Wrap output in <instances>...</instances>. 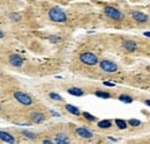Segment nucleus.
<instances>
[{"instance_id": "dca6fc26", "label": "nucleus", "mask_w": 150, "mask_h": 144, "mask_svg": "<svg viewBox=\"0 0 150 144\" xmlns=\"http://www.w3.org/2000/svg\"><path fill=\"white\" fill-rule=\"evenodd\" d=\"M116 125H117V127L119 129H126L127 128V122L124 121V120H120V119L116 120Z\"/></svg>"}, {"instance_id": "4be33fe9", "label": "nucleus", "mask_w": 150, "mask_h": 144, "mask_svg": "<svg viewBox=\"0 0 150 144\" xmlns=\"http://www.w3.org/2000/svg\"><path fill=\"white\" fill-rule=\"evenodd\" d=\"M128 123L132 125V126H139V125H140V121H139V120H129Z\"/></svg>"}, {"instance_id": "412c9836", "label": "nucleus", "mask_w": 150, "mask_h": 144, "mask_svg": "<svg viewBox=\"0 0 150 144\" xmlns=\"http://www.w3.org/2000/svg\"><path fill=\"white\" fill-rule=\"evenodd\" d=\"M23 135H25L28 138H32V140L36 138V135H35V134H32V133H30V131H27V130L23 131Z\"/></svg>"}, {"instance_id": "7ed1b4c3", "label": "nucleus", "mask_w": 150, "mask_h": 144, "mask_svg": "<svg viewBox=\"0 0 150 144\" xmlns=\"http://www.w3.org/2000/svg\"><path fill=\"white\" fill-rule=\"evenodd\" d=\"M80 61L85 65H96L98 63V57L92 52H82L80 55Z\"/></svg>"}, {"instance_id": "aec40b11", "label": "nucleus", "mask_w": 150, "mask_h": 144, "mask_svg": "<svg viewBox=\"0 0 150 144\" xmlns=\"http://www.w3.org/2000/svg\"><path fill=\"white\" fill-rule=\"evenodd\" d=\"M50 98L53 100H63V98L57 93H50Z\"/></svg>"}, {"instance_id": "f257e3e1", "label": "nucleus", "mask_w": 150, "mask_h": 144, "mask_svg": "<svg viewBox=\"0 0 150 144\" xmlns=\"http://www.w3.org/2000/svg\"><path fill=\"white\" fill-rule=\"evenodd\" d=\"M49 16L54 22H65L67 20V16H66L65 12L63 9H60L59 7L51 8L50 12H49Z\"/></svg>"}, {"instance_id": "f8f14e48", "label": "nucleus", "mask_w": 150, "mask_h": 144, "mask_svg": "<svg viewBox=\"0 0 150 144\" xmlns=\"http://www.w3.org/2000/svg\"><path fill=\"white\" fill-rule=\"evenodd\" d=\"M69 142V140H68V137L65 135V134H58L57 136H56V143L58 144H66Z\"/></svg>"}, {"instance_id": "9d476101", "label": "nucleus", "mask_w": 150, "mask_h": 144, "mask_svg": "<svg viewBox=\"0 0 150 144\" xmlns=\"http://www.w3.org/2000/svg\"><path fill=\"white\" fill-rule=\"evenodd\" d=\"M30 118H31V120H32L35 123H41V122H43V121L45 120V116H44L42 113H38V112L31 113V114H30Z\"/></svg>"}, {"instance_id": "b1692460", "label": "nucleus", "mask_w": 150, "mask_h": 144, "mask_svg": "<svg viewBox=\"0 0 150 144\" xmlns=\"http://www.w3.org/2000/svg\"><path fill=\"white\" fill-rule=\"evenodd\" d=\"M50 40H51V41H53V42H56V41H58L59 38H58V37H50Z\"/></svg>"}, {"instance_id": "ddd939ff", "label": "nucleus", "mask_w": 150, "mask_h": 144, "mask_svg": "<svg viewBox=\"0 0 150 144\" xmlns=\"http://www.w3.org/2000/svg\"><path fill=\"white\" fill-rule=\"evenodd\" d=\"M68 93L72 94V95H75V97L83 95V91L81 88H77V87H71V88H68Z\"/></svg>"}, {"instance_id": "20e7f679", "label": "nucleus", "mask_w": 150, "mask_h": 144, "mask_svg": "<svg viewBox=\"0 0 150 144\" xmlns=\"http://www.w3.org/2000/svg\"><path fill=\"white\" fill-rule=\"evenodd\" d=\"M14 98L22 105L24 106H30L32 104V99L30 95H28L27 93H23V92H15L14 93Z\"/></svg>"}, {"instance_id": "bb28decb", "label": "nucleus", "mask_w": 150, "mask_h": 144, "mask_svg": "<svg viewBox=\"0 0 150 144\" xmlns=\"http://www.w3.org/2000/svg\"><path fill=\"white\" fill-rule=\"evenodd\" d=\"M144 35H146V36H149L150 37V31H146V33H144Z\"/></svg>"}, {"instance_id": "f03ea898", "label": "nucleus", "mask_w": 150, "mask_h": 144, "mask_svg": "<svg viewBox=\"0 0 150 144\" xmlns=\"http://www.w3.org/2000/svg\"><path fill=\"white\" fill-rule=\"evenodd\" d=\"M104 13L107 17H110L112 20H116V21H120V20L124 19V14L119 9H117L114 7H111V6H106L104 8Z\"/></svg>"}, {"instance_id": "4468645a", "label": "nucleus", "mask_w": 150, "mask_h": 144, "mask_svg": "<svg viewBox=\"0 0 150 144\" xmlns=\"http://www.w3.org/2000/svg\"><path fill=\"white\" fill-rule=\"evenodd\" d=\"M65 108L67 109V112H69V113L73 114V115H80V109H78L77 107L73 106V105H66Z\"/></svg>"}, {"instance_id": "2eb2a0df", "label": "nucleus", "mask_w": 150, "mask_h": 144, "mask_svg": "<svg viewBox=\"0 0 150 144\" xmlns=\"http://www.w3.org/2000/svg\"><path fill=\"white\" fill-rule=\"evenodd\" d=\"M111 121L110 120H102L98 122V127L99 128H103V129H106V128H110L111 127Z\"/></svg>"}, {"instance_id": "6ab92c4d", "label": "nucleus", "mask_w": 150, "mask_h": 144, "mask_svg": "<svg viewBox=\"0 0 150 144\" xmlns=\"http://www.w3.org/2000/svg\"><path fill=\"white\" fill-rule=\"evenodd\" d=\"M83 116H84L87 120H89V121H95V116L91 115V114H89V113H87V112L83 113Z\"/></svg>"}, {"instance_id": "6e6552de", "label": "nucleus", "mask_w": 150, "mask_h": 144, "mask_svg": "<svg viewBox=\"0 0 150 144\" xmlns=\"http://www.w3.org/2000/svg\"><path fill=\"white\" fill-rule=\"evenodd\" d=\"M76 133L82 138H91L92 137V133L90 130H88L87 128H77L76 129Z\"/></svg>"}, {"instance_id": "39448f33", "label": "nucleus", "mask_w": 150, "mask_h": 144, "mask_svg": "<svg viewBox=\"0 0 150 144\" xmlns=\"http://www.w3.org/2000/svg\"><path fill=\"white\" fill-rule=\"evenodd\" d=\"M99 66H100V69H102L103 71H105V72H109V73L117 72V70H118V66H117V64H114L113 62L106 61V59L102 61V62L99 63Z\"/></svg>"}, {"instance_id": "9b49d317", "label": "nucleus", "mask_w": 150, "mask_h": 144, "mask_svg": "<svg viewBox=\"0 0 150 144\" xmlns=\"http://www.w3.org/2000/svg\"><path fill=\"white\" fill-rule=\"evenodd\" d=\"M0 140L3 141V142H6V143H14L15 142L14 137L10 134L6 133V131H0Z\"/></svg>"}, {"instance_id": "5701e85b", "label": "nucleus", "mask_w": 150, "mask_h": 144, "mask_svg": "<svg viewBox=\"0 0 150 144\" xmlns=\"http://www.w3.org/2000/svg\"><path fill=\"white\" fill-rule=\"evenodd\" d=\"M104 85H106V86H114V84H112V83H107V81H105V83H104Z\"/></svg>"}, {"instance_id": "393cba45", "label": "nucleus", "mask_w": 150, "mask_h": 144, "mask_svg": "<svg viewBox=\"0 0 150 144\" xmlns=\"http://www.w3.org/2000/svg\"><path fill=\"white\" fill-rule=\"evenodd\" d=\"M43 143H47V144H51V143H52V141H49V140H45V141H44V142H43Z\"/></svg>"}, {"instance_id": "a878e982", "label": "nucleus", "mask_w": 150, "mask_h": 144, "mask_svg": "<svg viewBox=\"0 0 150 144\" xmlns=\"http://www.w3.org/2000/svg\"><path fill=\"white\" fill-rule=\"evenodd\" d=\"M3 36H5V34H3V31H1V30H0V38H2Z\"/></svg>"}, {"instance_id": "0eeeda50", "label": "nucleus", "mask_w": 150, "mask_h": 144, "mask_svg": "<svg viewBox=\"0 0 150 144\" xmlns=\"http://www.w3.org/2000/svg\"><path fill=\"white\" fill-rule=\"evenodd\" d=\"M9 63H10L12 65L16 66V67H20V66H22V64H23V59H22L21 56L16 55V54H13V55L9 56Z\"/></svg>"}, {"instance_id": "a211bd4d", "label": "nucleus", "mask_w": 150, "mask_h": 144, "mask_svg": "<svg viewBox=\"0 0 150 144\" xmlns=\"http://www.w3.org/2000/svg\"><path fill=\"white\" fill-rule=\"evenodd\" d=\"M95 94H96L97 97H99V98H103V99H109V98L111 97L109 93H106V92H102V91H97Z\"/></svg>"}, {"instance_id": "1a4fd4ad", "label": "nucleus", "mask_w": 150, "mask_h": 144, "mask_svg": "<svg viewBox=\"0 0 150 144\" xmlns=\"http://www.w3.org/2000/svg\"><path fill=\"white\" fill-rule=\"evenodd\" d=\"M122 47H124V49H126V50L129 51V52L135 51L136 48H138L136 42H134V41H125V42L122 43Z\"/></svg>"}, {"instance_id": "f3484780", "label": "nucleus", "mask_w": 150, "mask_h": 144, "mask_svg": "<svg viewBox=\"0 0 150 144\" xmlns=\"http://www.w3.org/2000/svg\"><path fill=\"white\" fill-rule=\"evenodd\" d=\"M119 100H120V101H122V102H127V104H131V102L133 101L132 97H129V95H125V94L120 95V97H119Z\"/></svg>"}, {"instance_id": "cd10ccee", "label": "nucleus", "mask_w": 150, "mask_h": 144, "mask_svg": "<svg viewBox=\"0 0 150 144\" xmlns=\"http://www.w3.org/2000/svg\"><path fill=\"white\" fill-rule=\"evenodd\" d=\"M146 105H148V106H150V100H146Z\"/></svg>"}, {"instance_id": "423d86ee", "label": "nucleus", "mask_w": 150, "mask_h": 144, "mask_svg": "<svg viewBox=\"0 0 150 144\" xmlns=\"http://www.w3.org/2000/svg\"><path fill=\"white\" fill-rule=\"evenodd\" d=\"M131 15L138 22H146L148 20V15L144 14V13H142V12H139V10H133L131 13Z\"/></svg>"}]
</instances>
